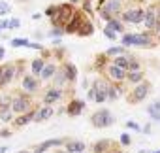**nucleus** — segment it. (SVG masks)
Returning <instances> with one entry per match:
<instances>
[{
    "label": "nucleus",
    "mask_w": 160,
    "mask_h": 153,
    "mask_svg": "<svg viewBox=\"0 0 160 153\" xmlns=\"http://www.w3.org/2000/svg\"><path fill=\"white\" fill-rule=\"evenodd\" d=\"M91 121H92V125H94L96 129H104V127H111L115 119H113V115H111L108 110H100V112L92 113Z\"/></svg>",
    "instance_id": "obj_1"
},
{
    "label": "nucleus",
    "mask_w": 160,
    "mask_h": 153,
    "mask_svg": "<svg viewBox=\"0 0 160 153\" xmlns=\"http://www.w3.org/2000/svg\"><path fill=\"white\" fill-rule=\"evenodd\" d=\"M73 15V10L70 4H62L57 8V15H53V23L55 25H66Z\"/></svg>",
    "instance_id": "obj_2"
},
{
    "label": "nucleus",
    "mask_w": 160,
    "mask_h": 153,
    "mask_svg": "<svg viewBox=\"0 0 160 153\" xmlns=\"http://www.w3.org/2000/svg\"><path fill=\"white\" fill-rule=\"evenodd\" d=\"M122 45H139V47H147L151 45V38L147 34H126L122 38Z\"/></svg>",
    "instance_id": "obj_3"
},
{
    "label": "nucleus",
    "mask_w": 160,
    "mask_h": 153,
    "mask_svg": "<svg viewBox=\"0 0 160 153\" xmlns=\"http://www.w3.org/2000/svg\"><path fill=\"white\" fill-rule=\"evenodd\" d=\"M119 12H121V0H108L104 4V8H102V17L109 21L111 15H115Z\"/></svg>",
    "instance_id": "obj_4"
},
{
    "label": "nucleus",
    "mask_w": 160,
    "mask_h": 153,
    "mask_svg": "<svg viewBox=\"0 0 160 153\" xmlns=\"http://www.w3.org/2000/svg\"><path fill=\"white\" fill-rule=\"evenodd\" d=\"M12 110L15 112V113H25V112H28L30 110V100L27 98V97H15L13 98V102H12Z\"/></svg>",
    "instance_id": "obj_5"
},
{
    "label": "nucleus",
    "mask_w": 160,
    "mask_h": 153,
    "mask_svg": "<svg viewBox=\"0 0 160 153\" xmlns=\"http://www.w3.org/2000/svg\"><path fill=\"white\" fill-rule=\"evenodd\" d=\"M143 12L141 10H130V12H126L124 15H122V19L126 21V23H141L143 21Z\"/></svg>",
    "instance_id": "obj_6"
},
{
    "label": "nucleus",
    "mask_w": 160,
    "mask_h": 153,
    "mask_svg": "<svg viewBox=\"0 0 160 153\" xmlns=\"http://www.w3.org/2000/svg\"><path fill=\"white\" fill-rule=\"evenodd\" d=\"M62 144H64V140H62V138H55V140H47V142H43L42 145H38L34 153H45V151H47L49 147H55V145H62Z\"/></svg>",
    "instance_id": "obj_7"
},
{
    "label": "nucleus",
    "mask_w": 160,
    "mask_h": 153,
    "mask_svg": "<svg viewBox=\"0 0 160 153\" xmlns=\"http://www.w3.org/2000/svg\"><path fill=\"white\" fill-rule=\"evenodd\" d=\"M13 76H15V68H13V66H6V68H2V74H0V85L10 83Z\"/></svg>",
    "instance_id": "obj_8"
},
{
    "label": "nucleus",
    "mask_w": 160,
    "mask_h": 153,
    "mask_svg": "<svg viewBox=\"0 0 160 153\" xmlns=\"http://www.w3.org/2000/svg\"><path fill=\"white\" fill-rule=\"evenodd\" d=\"M149 89H151V85H149V83H139V85L136 87V91H134V100H136V102L143 100V98L147 97Z\"/></svg>",
    "instance_id": "obj_9"
},
{
    "label": "nucleus",
    "mask_w": 160,
    "mask_h": 153,
    "mask_svg": "<svg viewBox=\"0 0 160 153\" xmlns=\"http://www.w3.org/2000/svg\"><path fill=\"white\" fill-rule=\"evenodd\" d=\"M108 72H109V76H111L115 82H122V80L126 78V70H124V68H119V66H115V64L109 66Z\"/></svg>",
    "instance_id": "obj_10"
},
{
    "label": "nucleus",
    "mask_w": 160,
    "mask_h": 153,
    "mask_svg": "<svg viewBox=\"0 0 160 153\" xmlns=\"http://www.w3.org/2000/svg\"><path fill=\"white\" fill-rule=\"evenodd\" d=\"M81 23H83V21H81V17H79V13H73L72 19L66 23V25H68V27H66V32H77V29L81 27Z\"/></svg>",
    "instance_id": "obj_11"
},
{
    "label": "nucleus",
    "mask_w": 160,
    "mask_h": 153,
    "mask_svg": "<svg viewBox=\"0 0 160 153\" xmlns=\"http://www.w3.org/2000/svg\"><path fill=\"white\" fill-rule=\"evenodd\" d=\"M51 115H53V108L47 104V106H43V108H42V110H40V112L34 115V121H38V123H40V121H45V119H49Z\"/></svg>",
    "instance_id": "obj_12"
},
{
    "label": "nucleus",
    "mask_w": 160,
    "mask_h": 153,
    "mask_svg": "<svg viewBox=\"0 0 160 153\" xmlns=\"http://www.w3.org/2000/svg\"><path fill=\"white\" fill-rule=\"evenodd\" d=\"M23 89L32 93V91H38V82L32 78V76H27V78L23 80Z\"/></svg>",
    "instance_id": "obj_13"
},
{
    "label": "nucleus",
    "mask_w": 160,
    "mask_h": 153,
    "mask_svg": "<svg viewBox=\"0 0 160 153\" xmlns=\"http://www.w3.org/2000/svg\"><path fill=\"white\" fill-rule=\"evenodd\" d=\"M81 112H83V102H81V100H73V102L68 106V113H70V115H79Z\"/></svg>",
    "instance_id": "obj_14"
},
{
    "label": "nucleus",
    "mask_w": 160,
    "mask_h": 153,
    "mask_svg": "<svg viewBox=\"0 0 160 153\" xmlns=\"http://www.w3.org/2000/svg\"><path fill=\"white\" fill-rule=\"evenodd\" d=\"M62 97V93L58 91V89H49L47 93H45V104H53L55 100H58Z\"/></svg>",
    "instance_id": "obj_15"
},
{
    "label": "nucleus",
    "mask_w": 160,
    "mask_h": 153,
    "mask_svg": "<svg viewBox=\"0 0 160 153\" xmlns=\"http://www.w3.org/2000/svg\"><path fill=\"white\" fill-rule=\"evenodd\" d=\"M55 70H57V68H55L53 64H43V68L40 70V74H38V76H42V80H49L51 76L55 74Z\"/></svg>",
    "instance_id": "obj_16"
},
{
    "label": "nucleus",
    "mask_w": 160,
    "mask_h": 153,
    "mask_svg": "<svg viewBox=\"0 0 160 153\" xmlns=\"http://www.w3.org/2000/svg\"><path fill=\"white\" fill-rule=\"evenodd\" d=\"M68 153H81L85 149V144L83 142H68Z\"/></svg>",
    "instance_id": "obj_17"
},
{
    "label": "nucleus",
    "mask_w": 160,
    "mask_h": 153,
    "mask_svg": "<svg viewBox=\"0 0 160 153\" xmlns=\"http://www.w3.org/2000/svg\"><path fill=\"white\" fill-rule=\"evenodd\" d=\"M147 113H149V115H151L152 119L160 121V102H156V104L149 106V108H147Z\"/></svg>",
    "instance_id": "obj_18"
},
{
    "label": "nucleus",
    "mask_w": 160,
    "mask_h": 153,
    "mask_svg": "<svg viewBox=\"0 0 160 153\" xmlns=\"http://www.w3.org/2000/svg\"><path fill=\"white\" fill-rule=\"evenodd\" d=\"M143 19H145L147 29H154V27H156V15H154L152 12H147V13L143 15Z\"/></svg>",
    "instance_id": "obj_19"
},
{
    "label": "nucleus",
    "mask_w": 160,
    "mask_h": 153,
    "mask_svg": "<svg viewBox=\"0 0 160 153\" xmlns=\"http://www.w3.org/2000/svg\"><path fill=\"white\" fill-rule=\"evenodd\" d=\"M64 76H66V80H75L77 68H75L73 64H66V66H64Z\"/></svg>",
    "instance_id": "obj_20"
},
{
    "label": "nucleus",
    "mask_w": 160,
    "mask_h": 153,
    "mask_svg": "<svg viewBox=\"0 0 160 153\" xmlns=\"http://www.w3.org/2000/svg\"><path fill=\"white\" fill-rule=\"evenodd\" d=\"M77 32L81 34V36H89V34H92V25H91L89 21H83L81 27L77 29Z\"/></svg>",
    "instance_id": "obj_21"
},
{
    "label": "nucleus",
    "mask_w": 160,
    "mask_h": 153,
    "mask_svg": "<svg viewBox=\"0 0 160 153\" xmlns=\"http://www.w3.org/2000/svg\"><path fill=\"white\" fill-rule=\"evenodd\" d=\"M30 119H34V113H32V112H27V113H25L23 117H19V119H15L13 123H15V127H23V125H27V123H28Z\"/></svg>",
    "instance_id": "obj_22"
},
{
    "label": "nucleus",
    "mask_w": 160,
    "mask_h": 153,
    "mask_svg": "<svg viewBox=\"0 0 160 153\" xmlns=\"http://www.w3.org/2000/svg\"><path fill=\"white\" fill-rule=\"evenodd\" d=\"M128 61H130L128 57H122V55H119V57L115 59V62H113V64H115V66H119V68H124V70H128Z\"/></svg>",
    "instance_id": "obj_23"
},
{
    "label": "nucleus",
    "mask_w": 160,
    "mask_h": 153,
    "mask_svg": "<svg viewBox=\"0 0 160 153\" xmlns=\"http://www.w3.org/2000/svg\"><path fill=\"white\" fill-rule=\"evenodd\" d=\"M128 80H130L132 83H139V82L143 80V74H141L139 70H134V72H130V74H128Z\"/></svg>",
    "instance_id": "obj_24"
},
{
    "label": "nucleus",
    "mask_w": 160,
    "mask_h": 153,
    "mask_svg": "<svg viewBox=\"0 0 160 153\" xmlns=\"http://www.w3.org/2000/svg\"><path fill=\"white\" fill-rule=\"evenodd\" d=\"M43 64H45V62H43L42 59H34V62H32V74H34V76H38V74H40V70L43 68Z\"/></svg>",
    "instance_id": "obj_25"
},
{
    "label": "nucleus",
    "mask_w": 160,
    "mask_h": 153,
    "mask_svg": "<svg viewBox=\"0 0 160 153\" xmlns=\"http://www.w3.org/2000/svg\"><path fill=\"white\" fill-rule=\"evenodd\" d=\"M12 45L13 47H28V40H25V38H13Z\"/></svg>",
    "instance_id": "obj_26"
},
{
    "label": "nucleus",
    "mask_w": 160,
    "mask_h": 153,
    "mask_svg": "<svg viewBox=\"0 0 160 153\" xmlns=\"http://www.w3.org/2000/svg\"><path fill=\"white\" fill-rule=\"evenodd\" d=\"M108 27H109V29H111L113 32H115V30H117V32H121V30H122V25H121L119 21H113V19H109V23H108Z\"/></svg>",
    "instance_id": "obj_27"
},
{
    "label": "nucleus",
    "mask_w": 160,
    "mask_h": 153,
    "mask_svg": "<svg viewBox=\"0 0 160 153\" xmlns=\"http://www.w3.org/2000/svg\"><path fill=\"white\" fill-rule=\"evenodd\" d=\"M122 47H111V49H108L106 51V55H122Z\"/></svg>",
    "instance_id": "obj_28"
},
{
    "label": "nucleus",
    "mask_w": 160,
    "mask_h": 153,
    "mask_svg": "<svg viewBox=\"0 0 160 153\" xmlns=\"http://www.w3.org/2000/svg\"><path fill=\"white\" fill-rule=\"evenodd\" d=\"M106 145H108V142H106V140H102V142H98V144L94 145V151H96V153H102V151L106 149Z\"/></svg>",
    "instance_id": "obj_29"
},
{
    "label": "nucleus",
    "mask_w": 160,
    "mask_h": 153,
    "mask_svg": "<svg viewBox=\"0 0 160 153\" xmlns=\"http://www.w3.org/2000/svg\"><path fill=\"white\" fill-rule=\"evenodd\" d=\"M6 13H10V6L6 2H0V15H6Z\"/></svg>",
    "instance_id": "obj_30"
},
{
    "label": "nucleus",
    "mask_w": 160,
    "mask_h": 153,
    "mask_svg": "<svg viewBox=\"0 0 160 153\" xmlns=\"http://www.w3.org/2000/svg\"><path fill=\"white\" fill-rule=\"evenodd\" d=\"M128 70H130V72H134V70H139V64H138L134 59H130V61H128Z\"/></svg>",
    "instance_id": "obj_31"
},
{
    "label": "nucleus",
    "mask_w": 160,
    "mask_h": 153,
    "mask_svg": "<svg viewBox=\"0 0 160 153\" xmlns=\"http://www.w3.org/2000/svg\"><path fill=\"white\" fill-rule=\"evenodd\" d=\"M19 25H21L19 19H12V21H8V29H17Z\"/></svg>",
    "instance_id": "obj_32"
},
{
    "label": "nucleus",
    "mask_w": 160,
    "mask_h": 153,
    "mask_svg": "<svg viewBox=\"0 0 160 153\" xmlns=\"http://www.w3.org/2000/svg\"><path fill=\"white\" fill-rule=\"evenodd\" d=\"M104 34H106V36H108L109 40H115V32H113V30H111L109 27H106V29H104Z\"/></svg>",
    "instance_id": "obj_33"
},
{
    "label": "nucleus",
    "mask_w": 160,
    "mask_h": 153,
    "mask_svg": "<svg viewBox=\"0 0 160 153\" xmlns=\"http://www.w3.org/2000/svg\"><path fill=\"white\" fill-rule=\"evenodd\" d=\"M108 97H109V98H111V100H115V98H117V97H119V93H117V89H115V87H111V89H109V91H108Z\"/></svg>",
    "instance_id": "obj_34"
},
{
    "label": "nucleus",
    "mask_w": 160,
    "mask_h": 153,
    "mask_svg": "<svg viewBox=\"0 0 160 153\" xmlns=\"http://www.w3.org/2000/svg\"><path fill=\"white\" fill-rule=\"evenodd\" d=\"M55 13H57V8H55V6H51V8L45 10V15H49V17H53Z\"/></svg>",
    "instance_id": "obj_35"
},
{
    "label": "nucleus",
    "mask_w": 160,
    "mask_h": 153,
    "mask_svg": "<svg viewBox=\"0 0 160 153\" xmlns=\"http://www.w3.org/2000/svg\"><path fill=\"white\" fill-rule=\"evenodd\" d=\"M126 127H128V129H132V130H139V125H138V123H134V121H128V123H126Z\"/></svg>",
    "instance_id": "obj_36"
},
{
    "label": "nucleus",
    "mask_w": 160,
    "mask_h": 153,
    "mask_svg": "<svg viewBox=\"0 0 160 153\" xmlns=\"http://www.w3.org/2000/svg\"><path fill=\"white\" fill-rule=\"evenodd\" d=\"M64 82H66V76H64V72H60V74H58V78H57V83L62 85Z\"/></svg>",
    "instance_id": "obj_37"
},
{
    "label": "nucleus",
    "mask_w": 160,
    "mask_h": 153,
    "mask_svg": "<svg viewBox=\"0 0 160 153\" xmlns=\"http://www.w3.org/2000/svg\"><path fill=\"white\" fill-rule=\"evenodd\" d=\"M121 142H122L124 145H128V144H130V138H128V134H122V136H121Z\"/></svg>",
    "instance_id": "obj_38"
},
{
    "label": "nucleus",
    "mask_w": 160,
    "mask_h": 153,
    "mask_svg": "<svg viewBox=\"0 0 160 153\" xmlns=\"http://www.w3.org/2000/svg\"><path fill=\"white\" fill-rule=\"evenodd\" d=\"M94 93H96V91H94V87H92V89H91V91L87 93V97H89V100H94Z\"/></svg>",
    "instance_id": "obj_39"
},
{
    "label": "nucleus",
    "mask_w": 160,
    "mask_h": 153,
    "mask_svg": "<svg viewBox=\"0 0 160 153\" xmlns=\"http://www.w3.org/2000/svg\"><path fill=\"white\" fill-rule=\"evenodd\" d=\"M85 12H92V8H91V4H89V0H85Z\"/></svg>",
    "instance_id": "obj_40"
},
{
    "label": "nucleus",
    "mask_w": 160,
    "mask_h": 153,
    "mask_svg": "<svg viewBox=\"0 0 160 153\" xmlns=\"http://www.w3.org/2000/svg\"><path fill=\"white\" fill-rule=\"evenodd\" d=\"M60 34H62V30H60V29H55V30H53V36H60Z\"/></svg>",
    "instance_id": "obj_41"
},
{
    "label": "nucleus",
    "mask_w": 160,
    "mask_h": 153,
    "mask_svg": "<svg viewBox=\"0 0 160 153\" xmlns=\"http://www.w3.org/2000/svg\"><path fill=\"white\" fill-rule=\"evenodd\" d=\"M6 151H8V147H6V145H2V147H0V153H6Z\"/></svg>",
    "instance_id": "obj_42"
},
{
    "label": "nucleus",
    "mask_w": 160,
    "mask_h": 153,
    "mask_svg": "<svg viewBox=\"0 0 160 153\" xmlns=\"http://www.w3.org/2000/svg\"><path fill=\"white\" fill-rule=\"evenodd\" d=\"M4 53H6V51H4V47H0V59L4 57Z\"/></svg>",
    "instance_id": "obj_43"
},
{
    "label": "nucleus",
    "mask_w": 160,
    "mask_h": 153,
    "mask_svg": "<svg viewBox=\"0 0 160 153\" xmlns=\"http://www.w3.org/2000/svg\"><path fill=\"white\" fill-rule=\"evenodd\" d=\"M154 29H156V30H158V32H160V23H158V25H156V27H154Z\"/></svg>",
    "instance_id": "obj_44"
},
{
    "label": "nucleus",
    "mask_w": 160,
    "mask_h": 153,
    "mask_svg": "<svg viewBox=\"0 0 160 153\" xmlns=\"http://www.w3.org/2000/svg\"><path fill=\"white\" fill-rule=\"evenodd\" d=\"M17 153H28V151H25V149H23V151H17Z\"/></svg>",
    "instance_id": "obj_45"
},
{
    "label": "nucleus",
    "mask_w": 160,
    "mask_h": 153,
    "mask_svg": "<svg viewBox=\"0 0 160 153\" xmlns=\"http://www.w3.org/2000/svg\"><path fill=\"white\" fill-rule=\"evenodd\" d=\"M70 2H73V4H75V2H77V0H70Z\"/></svg>",
    "instance_id": "obj_46"
},
{
    "label": "nucleus",
    "mask_w": 160,
    "mask_h": 153,
    "mask_svg": "<svg viewBox=\"0 0 160 153\" xmlns=\"http://www.w3.org/2000/svg\"><path fill=\"white\" fill-rule=\"evenodd\" d=\"M152 153H160V149H158V151H152Z\"/></svg>",
    "instance_id": "obj_47"
},
{
    "label": "nucleus",
    "mask_w": 160,
    "mask_h": 153,
    "mask_svg": "<svg viewBox=\"0 0 160 153\" xmlns=\"http://www.w3.org/2000/svg\"><path fill=\"white\" fill-rule=\"evenodd\" d=\"M158 17H160V12H158Z\"/></svg>",
    "instance_id": "obj_48"
},
{
    "label": "nucleus",
    "mask_w": 160,
    "mask_h": 153,
    "mask_svg": "<svg viewBox=\"0 0 160 153\" xmlns=\"http://www.w3.org/2000/svg\"><path fill=\"white\" fill-rule=\"evenodd\" d=\"M81 153H85V151H81Z\"/></svg>",
    "instance_id": "obj_49"
}]
</instances>
